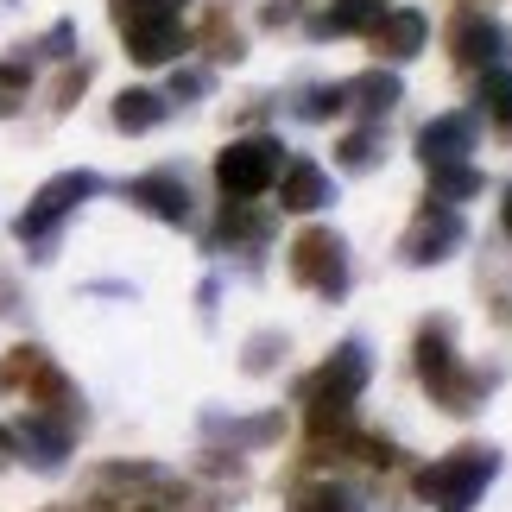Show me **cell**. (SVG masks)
<instances>
[{
    "mask_svg": "<svg viewBox=\"0 0 512 512\" xmlns=\"http://www.w3.org/2000/svg\"><path fill=\"white\" fill-rule=\"evenodd\" d=\"M411 367H418V380H424L430 399H437L443 411H456V418L481 411V399H487V392H494V380H500V373H475V367H462L449 317H430V323L418 329V342H411Z\"/></svg>",
    "mask_w": 512,
    "mask_h": 512,
    "instance_id": "6da1fadb",
    "label": "cell"
},
{
    "mask_svg": "<svg viewBox=\"0 0 512 512\" xmlns=\"http://www.w3.org/2000/svg\"><path fill=\"white\" fill-rule=\"evenodd\" d=\"M367 380H373V348H367L361 336L342 342L317 373H304V380H298V405L310 411V430H317V437H329V430H348V411H354V399L367 392Z\"/></svg>",
    "mask_w": 512,
    "mask_h": 512,
    "instance_id": "7a4b0ae2",
    "label": "cell"
},
{
    "mask_svg": "<svg viewBox=\"0 0 512 512\" xmlns=\"http://www.w3.org/2000/svg\"><path fill=\"white\" fill-rule=\"evenodd\" d=\"M500 449L494 443H462L449 449V456H437L430 468H418V481H411V494H418V506L430 512H475L481 494L500 481Z\"/></svg>",
    "mask_w": 512,
    "mask_h": 512,
    "instance_id": "3957f363",
    "label": "cell"
},
{
    "mask_svg": "<svg viewBox=\"0 0 512 512\" xmlns=\"http://www.w3.org/2000/svg\"><path fill=\"white\" fill-rule=\"evenodd\" d=\"M102 190H108V184H102V171H64V177H51V184L38 190V196H32L26 209H19V222H13V234H19V241H26V247L38 253V260H45L51 234L64 228L70 215H76V209L89 203V196H102Z\"/></svg>",
    "mask_w": 512,
    "mask_h": 512,
    "instance_id": "277c9868",
    "label": "cell"
},
{
    "mask_svg": "<svg viewBox=\"0 0 512 512\" xmlns=\"http://www.w3.org/2000/svg\"><path fill=\"white\" fill-rule=\"evenodd\" d=\"M279 171H285V146L272 133H247V140H228L215 152V184H222L228 203H253L260 190L279 184Z\"/></svg>",
    "mask_w": 512,
    "mask_h": 512,
    "instance_id": "5b68a950",
    "label": "cell"
},
{
    "mask_svg": "<svg viewBox=\"0 0 512 512\" xmlns=\"http://www.w3.org/2000/svg\"><path fill=\"white\" fill-rule=\"evenodd\" d=\"M285 253H291V260H285L291 279H298L304 291H317V298H329V304L348 291V241L336 228H304Z\"/></svg>",
    "mask_w": 512,
    "mask_h": 512,
    "instance_id": "8992f818",
    "label": "cell"
},
{
    "mask_svg": "<svg viewBox=\"0 0 512 512\" xmlns=\"http://www.w3.org/2000/svg\"><path fill=\"white\" fill-rule=\"evenodd\" d=\"M462 241H468L462 209H449V203H424L418 215H411V228L399 234V260H405V266H443Z\"/></svg>",
    "mask_w": 512,
    "mask_h": 512,
    "instance_id": "52a82bcc",
    "label": "cell"
},
{
    "mask_svg": "<svg viewBox=\"0 0 512 512\" xmlns=\"http://www.w3.org/2000/svg\"><path fill=\"white\" fill-rule=\"evenodd\" d=\"M70 443H76V424L70 418H51V411H26L13 424V449H26V462L38 475H57L70 462Z\"/></svg>",
    "mask_w": 512,
    "mask_h": 512,
    "instance_id": "ba28073f",
    "label": "cell"
},
{
    "mask_svg": "<svg viewBox=\"0 0 512 512\" xmlns=\"http://www.w3.org/2000/svg\"><path fill=\"white\" fill-rule=\"evenodd\" d=\"M475 140H481V114L475 108H449V114L418 127V159L424 165H462L468 152H475Z\"/></svg>",
    "mask_w": 512,
    "mask_h": 512,
    "instance_id": "9c48e42d",
    "label": "cell"
},
{
    "mask_svg": "<svg viewBox=\"0 0 512 512\" xmlns=\"http://www.w3.org/2000/svg\"><path fill=\"white\" fill-rule=\"evenodd\" d=\"M127 203L146 209L152 222H165V228H190V215H196L184 171H146V177H133V184H127Z\"/></svg>",
    "mask_w": 512,
    "mask_h": 512,
    "instance_id": "30bf717a",
    "label": "cell"
},
{
    "mask_svg": "<svg viewBox=\"0 0 512 512\" xmlns=\"http://www.w3.org/2000/svg\"><path fill=\"white\" fill-rule=\"evenodd\" d=\"M512 51V32L500 26L494 13H462L456 26H449V57L468 70H487V64H506Z\"/></svg>",
    "mask_w": 512,
    "mask_h": 512,
    "instance_id": "8fae6325",
    "label": "cell"
},
{
    "mask_svg": "<svg viewBox=\"0 0 512 512\" xmlns=\"http://www.w3.org/2000/svg\"><path fill=\"white\" fill-rule=\"evenodd\" d=\"M279 209L285 215H317V209H329L336 203V177H329L317 159H285V171H279Z\"/></svg>",
    "mask_w": 512,
    "mask_h": 512,
    "instance_id": "7c38bea8",
    "label": "cell"
},
{
    "mask_svg": "<svg viewBox=\"0 0 512 512\" xmlns=\"http://www.w3.org/2000/svg\"><path fill=\"white\" fill-rule=\"evenodd\" d=\"M399 102H405V83L386 64L380 70H361V76H348V83H342V108H354L367 127H386V114L399 108Z\"/></svg>",
    "mask_w": 512,
    "mask_h": 512,
    "instance_id": "4fadbf2b",
    "label": "cell"
},
{
    "mask_svg": "<svg viewBox=\"0 0 512 512\" xmlns=\"http://www.w3.org/2000/svg\"><path fill=\"white\" fill-rule=\"evenodd\" d=\"M367 38H373V51H380V64H411L430 38V19L418 7H392V13H380V26Z\"/></svg>",
    "mask_w": 512,
    "mask_h": 512,
    "instance_id": "5bb4252c",
    "label": "cell"
},
{
    "mask_svg": "<svg viewBox=\"0 0 512 512\" xmlns=\"http://www.w3.org/2000/svg\"><path fill=\"white\" fill-rule=\"evenodd\" d=\"M121 38H127L133 64H171V57L190 51L184 19H140V26H121Z\"/></svg>",
    "mask_w": 512,
    "mask_h": 512,
    "instance_id": "9a60e30c",
    "label": "cell"
},
{
    "mask_svg": "<svg viewBox=\"0 0 512 512\" xmlns=\"http://www.w3.org/2000/svg\"><path fill=\"white\" fill-rule=\"evenodd\" d=\"M272 241V215H253L247 203H228L222 209V222H215V234H209V247L222 253V247H247V253H260Z\"/></svg>",
    "mask_w": 512,
    "mask_h": 512,
    "instance_id": "2e32d148",
    "label": "cell"
},
{
    "mask_svg": "<svg viewBox=\"0 0 512 512\" xmlns=\"http://www.w3.org/2000/svg\"><path fill=\"white\" fill-rule=\"evenodd\" d=\"M165 121H171V95H159V89H121L114 95V127L121 133H152Z\"/></svg>",
    "mask_w": 512,
    "mask_h": 512,
    "instance_id": "e0dca14e",
    "label": "cell"
},
{
    "mask_svg": "<svg viewBox=\"0 0 512 512\" xmlns=\"http://www.w3.org/2000/svg\"><path fill=\"white\" fill-rule=\"evenodd\" d=\"M380 0H336V7H323L310 19V38H348V32H373L380 26Z\"/></svg>",
    "mask_w": 512,
    "mask_h": 512,
    "instance_id": "ac0fdd59",
    "label": "cell"
},
{
    "mask_svg": "<svg viewBox=\"0 0 512 512\" xmlns=\"http://www.w3.org/2000/svg\"><path fill=\"white\" fill-rule=\"evenodd\" d=\"M203 430L209 437H228L234 449H260V443H272L285 430V411H266V418H222V411H209Z\"/></svg>",
    "mask_w": 512,
    "mask_h": 512,
    "instance_id": "d6986e66",
    "label": "cell"
},
{
    "mask_svg": "<svg viewBox=\"0 0 512 512\" xmlns=\"http://www.w3.org/2000/svg\"><path fill=\"white\" fill-rule=\"evenodd\" d=\"M487 190V177L475 171V165H430V196H424V203H449V209H456V203H468V196H481Z\"/></svg>",
    "mask_w": 512,
    "mask_h": 512,
    "instance_id": "ffe728a7",
    "label": "cell"
},
{
    "mask_svg": "<svg viewBox=\"0 0 512 512\" xmlns=\"http://www.w3.org/2000/svg\"><path fill=\"white\" fill-rule=\"evenodd\" d=\"M475 114H487L494 127H512V70H506V64H487V70H481Z\"/></svg>",
    "mask_w": 512,
    "mask_h": 512,
    "instance_id": "44dd1931",
    "label": "cell"
},
{
    "mask_svg": "<svg viewBox=\"0 0 512 512\" xmlns=\"http://www.w3.org/2000/svg\"><path fill=\"white\" fill-rule=\"evenodd\" d=\"M291 512H373V506L342 481H317V487H304V494L291 500Z\"/></svg>",
    "mask_w": 512,
    "mask_h": 512,
    "instance_id": "7402d4cb",
    "label": "cell"
},
{
    "mask_svg": "<svg viewBox=\"0 0 512 512\" xmlns=\"http://www.w3.org/2000/svg\"><path fill=\"white\" fill-rule=\"evenodd\" d=\"M380 159H386L380 127H361V133H348V140L336 146V165H342V171H373Z\"/></svg>",
    "mask_w": 512,
    "mask_h": 512,
    "instance_id": "603a6c76",
    "label": "cell"
},
{
    "mask_svg": "<svg viewBox=\"0 0 512 512\" xmlns=\"http://www.w3.org/2000/svg\"><path fill=\"white\" fill-rule=\"evenodd\" d=\"M203 51L215 57V64H241V51H247V38L228 26V13H222V7H215V13H209V26H203Z\"/></svg>",
    "mask_w": 512,
    "mask_h": 512,
    "instance_id": "cb8c5ba5",
    "label": "cell"
},
{
    "mask_svg": "<svg viewBox=\"0 0 512 512\" xmlns=\"http://www.w3.org/2000/svg\"><path fill=\"white\" fill-rule=\"evenodd\" d=\"M190 0H108L114 26H140V19H184Z\"/></svg>",
    "mask_w": 512,
    "mask_h": 512,
    "instance_id": "d4e9b609",
    "label": "cell"
},
{
    "mask_svg": "<svg viewBox=\"0 0 512 512\" xmlns=\"http://www.w3.org/2000/svg\"><path fill=\"white\" fill-rule=\"evenodd\" d=\"M298 114H304V121H336V114H342V83H317V89H304Z\"/></svg>",
    "mask_w": 512,
    "mask_h": 512,
    "instance_id": "484cf974",
    "label": "cell"
},
{
    "mask_svg": "<svg viewBox=\"0 0 512 512\" xmlns=\"http://www.w3.org/2000/svg\"><path fill=\"white\" fill-rule=\"evenodd\" d=\"M279 348H285V336H279V329H260V336L247 342V373H266L272 361H279Z\"/></svg>",
    "mask_w": 512,
    "mask_h": 512,
    "instance_id": "4316f807",
    "label": "cell"
},
{
    "mask_svg": "<svg viewBox=\"0 0 512 512\" xmlns=\"http://www.w3.org/2000/svg\"><path fill=\"white\" fill-rule=\"evenodd\" d=\"M26 83H32V51H26V57H7V64H0V108H13L7 95H19Z\"/></svg>",
    "mask_w": 512,
    "mask_h": 512,
    "instance_id": "83f0119b",
    "label": "cell"
},
{
    "mask_svg": "<svg viewBox=\"0 0 512 512\" xmlns=\"http://www.w3.org/2000/svg\"><path fill=\"white\" fill-rule=\"evenodd\" d=\"M32 51H38V57H70V51H76V26H70V19H57V26L38 38Z\"/></svg>",
    "mask_w": 512,
    "mask_h": 512,
    "instance_id": "f1b7e54d",
    "label": "cell"
},
{
    "mask_svg": "<svg viewBox=\"0 0 512 512\" xmlns=\"http://www.w3.org/2000/svg\"><path fill=\"white\" fill-rule=\"evenodd\" d=\"M196 95H209V70H177L171 76V102H196Z\"/></svg>",
    "mask_w": 512,
    "mask_h": 512,
    "instance_id": "f546056e",
    "label": "cell"
},
{
    "mask_svg": "<svg viewBox=\"0 0 512 512\" xmlns=\"http://www.w3.org/2000/svg\"><path fill=\"white\" fill-rule=\"evenodd\" d=\"M83 89H89V64H70V76H64V83H57V89H51V108L64 114V108H70V102H76V95H83Z\"/></svg>",
    "mask_w": 512,
    "mask_h": 512,
    "instance_id": "4dcf8cb0",
    "label": "cell"
},
{
    "mask_svg": "<svg viewBox=\"0 0 512 512\" xmlns=\"http://www.w3.org/2000/svg\"><path fill=\"white\" fill-rule=\"evenodd\" d=\"M500 228H506V241H512V184H506V196H500Z\"/></svg>",
    "mask_w": 512,
    "mask_h": 512,
    "instance_id": "1f68e13d",
    "label": "cell"
},
{
    "mask_svg": "<svg viewBox=\"0 0 512 512\" xmlns=\"http://www.w3.org/2000/svg\"><path fill=\"white\" fill-rule=\"evenodd\" d=\"M13 456H19V449H13V430H0V468H7Z\"/></svg>",
    "mask_w": 512,
    "mask_h": 512,
    "instance_id": "d6a6232c",
    "label": "cell"
},
{
    "mask_svg": "<svg viewBox=\"0 0 512 512\" xmlns=\"http://www.w3.org/2000/svg\"><path fill=\"white\" fill-rule=\"evenodd\" d=\"M380 7H386V0H380Z\"/></svg>",
    "mask_w": 512,
    "mask_h": 512,
    "instance_id": "836d02e7",
    "label": "cell"
}]
</instances>
